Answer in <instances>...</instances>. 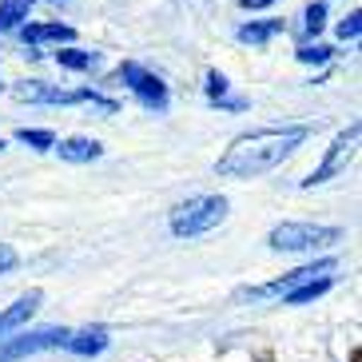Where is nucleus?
<instances>
[{
  "label": "nucleus",
  "mask_w": 362,
  "mask_h": 362,
  "mask_svg": "<svg viewBox=\"0 0 362 362\" xmlns=\"http://www.w3.org/2000/svg\"><path fill=\"white\" fill-rule=\"evenodd\" d=\"M307 136H310L307 124H295V128H263V132H251V136H239L219 156L215 171L227 175V180H255L263 171L279 168L295 148H303Z\"/></svg>",
  "instance_id": "f257e3e1"
},
{
  "label": "nucleus",
  "mask_w": 362,
  "mask_h": 362,
  "mask_svg": "<svg viewBox=\"0 0 362 362\" xmlns=\"http://www.w3.org/2000/svg\"><path fill=\"white\" fill-rule=\"evenodd\" d=\"M223 215H227L223 195H195V199L180 203L171 211V231L180 235V239H192V235H203V231H211V227H219Z\"/></svg>",
  "instance_id": "f03ea898"
},
{
  "label": "nucleus",
  "mask_w": 362,
  "mask_h": 362,
  "mask_svg": "<svg viewBox=\"0 0 362 362\" xmlns=\"http://www.w3.org/2000/svg\"><path fill=\"white\" fill-rule=\"evenodd\" d=\"M267 243L275 251H322V247L342 243L339 227H319V223H279L271 227Z\"/></svg>",
  "instance_id": "7ed1b4c3"
},
{
  "label": "nucleus",
  "mask_w": 362,
  "mask_h": 362,
  "mask_svg": "<svg viewBox=\"0 0 362 362\" xmlns=\"http://www.w3.org/2000/svg\"><path fill=\"white\" fill-rule=\"evenodd\" d=\"M358 136H362V124H351L346 132H339V139H334L330 151H327V160L310 171V180H303V187H319V183L334 180L339 171H346V163L358 156Z\"/></svg>",
  "instance_id": "20e7f679"
},
{
  "label": "nucleus",
  "mask_w": 362,
  "mask_h": 362,
  "mask_svg": "<svg viewBox=\"0 0 362 362\" xmlns=\"http://www.w3.org/2000/svg\"><path fill=\"white\" fill-rule=\"evenodd\" d=\"M68 330L64 327H44V330H28V334H16V339H4L0 334V362H21L28 354L52 351V346H64Z\"/></svg>",
  "instance_id": "39448f33"
},
{
  "label": "nucleus",
  "mask_w": 362,
  "mask_h": 362,
  "mask_svg": "<svg viewBox=\"0 0 362 362\" xmlns=\"http://www.w3.org/2000/svg\"><path fill=\"white\" fill-rule=\"evenodd\" d=\"M339 271V259H319V263H307L298 267V271H287L283 279H275V283H263V287H255L251 295L255 298H275V295H287L291 287H298V283H310V279H322V275H334Z\"/></svg>",
  "instance_id": "423d86ee"
},
{
  "label": "nucleus",
  "mask_w": 362,
  "mask_h": 362,
  "mask_svg": "<svg viewBox=\"0 0 362 362\" xmlns=\"http://www.w3.org/2000/svg\"><path fill=\"white\" fill-rule=\"evenodd\" d=\"M119 80H124V84H128L148 107H156V112L168 107V84H163L160 76L144 72L139 64H124V68H119Z\"/></svg>",
  "instance_id": "0eeeda50"
},
{
  "label": "nucleus",
  "mask_w": 362,
  "mask_h": 362,
  "mask_svg": "<svg viewBox=\"0 0 362 362\" xmlns=\"http://www.w3.org/2000/svg\"><path fill=\"white\" fill-rule=\"evenodd\" d=\"M12 96L21 104H80V100H92V92H60L40 80H21V84H12Z\"/></svg>",
  "instance_id": "6e6552de"
},
{
  "label": "nucleus",
  "mask_w": 362,
  "mask_h": 362,
  "mask_svg": "<svg viewBox=\"0 0 362 362\" xmlns=\"http://www.w3.org/2000/svg\"><path fill=\"white\" fill-rule=\"evenodd\" d=\"M40 303H44L40 291H28V295H21L8 310H4V315H0V334H12V330L21 327V322H28L36 310H40Z\"/></svg>",
  "instance_id": "1a4fd4ad"
},
{
  "label": "nucleus",
  "mask_w": 362,
  "mask_h": 362,
  "mask_svg": "<svg viewBox=\"0 0 362 362\" xmlns=\"http://www.w3.org/2000/svg\"><path fill=\"white\" fill-rule=\"evenodd\" d=\"M56 151H60V160L68 163H92L104 156V144L100 139H88V136H72V139H60V144H52Z\"/></svg>",
  "instance_id": "9d476101"
},
{
  "label": "nucleus",
  "mask_w": 362,
  "mask_h": 362,
  "mask_svg": "<svg viewBox=\"0 0 362 362\" xmlns=\"http://www.w3.org/2000/svg\"><path fill=\"white\" fill-rule=\"evenodd\" d=\"M72 354L80 358H92L107 346V327H84V330H68V342H64Z\"/></svg>",
  "instance_id": "9b49d317"
},
{
  "label": "nucleus",
  "mask_w": 362,
  "mask_h": 362,
  "mask_svg": "<svg viewBox=\"0 0 362 362\" xmlns=\"http://www.w3.org/2000/svg\"><path fill=\"white\" fill-rule=\"evenodd\" d=\"M24 44H44V40H56V44H72L76 33L68 24H24L21 28Z\"/></svg>",
  "instance_id": "f8f14e48"
},
{
  "label": "nucleus",
  "mask_w": 362,
  "mask_h": 362,
  "mask_svg": "<svg viewBox=\"0 0 362 362\" xmlns=\"http://www.w3.org/2000/svg\"><path fill=\"white\" fill-rule=\"evenodd\" d=\"M330 283H334V275H322V279H310V283H298V287H291L287 295H283V303L287 307H298V303H310V298H319L330 291Z\"/></svg>",
  "instance_id": "ddd939ff"
},
{
  "label": "nucleus",
  "mask_w": 362,
  "mask_h": 362,
  "mask_svg": "<svg viewBox=\"0 0 362 362\" xmlns=\"http://www.w3.org/2000/svg\"><path fill=\"white\" fill-rule=\"evenodd\" d=\"M56 64L72 68V72H88V68H96V52H84V48H60V52H56Z\"/></svg>",
  "instance_id": "4468645a"
},
{
  "label": "nucleus",
  "mask_w": 362,
  "mask_h": 362,
  "mask_svg": "<svg viewBox=\"0 0 362 362\" xmlns=\"http://www.w3.org/2000/svg\"><path fill=\"white\" fill-rule=\"evenodd\" d=\"M28 4H33V0H4V4H0V33L21 28V21L28 16Z\"/></svg>",
  "instance_id": "2eb2a0df"
},
{
  "label": "nucleus",
  "mask_w": 362,
  "mask_h": 362,
  "mask_svg": "<svg viewBox=\"0 0 362 362\" xmlns=\"http://www.w3.org/2000/svg\"><path fill=\"white\" fill-rule=\"evenodd\" d=\"M275 33H283V21H263V24H243L239 28V40L243 44H267Z\"/></svg>",
  "instance_id": "dca6fc26"
},
{
  "label": "nucleus",
  "mask_w": 362,
  "mask_h": 362,
  "mask_svg": "<svg viewBox=\"0 0 362 362\" xmlns=\"http://www.w3.org/2000/svg\"><path fill=\"white\" fill-rule=\"evenodd\" d=\"M16 139L28 144V148H36V151H48L56 144V132H48V128H21V132H16Z\"/></svg>",
  "instance_id": "f3484780"
},
{
  "label": "nucleus",
  "mask_w": 362,
  "mask_h": 362,
  "mask_svg": "<svg viewBox=\"0 0 362 362\" xmlns=\"http://www.w3.org/2000/svg\"><path fill=\"white\" fill-rule=\"evenodd\" d=\"M303 28H307V36H319L327 28V4H310L303 12Z\"/></svg>",
  "instance_id": "a211bd4d"
},
{
  "label": "nucleus",
  "mask_w": 362,
  "mask_h": 362,
  "mask_svg": "<svg viewBox=\"0 0 362 362\" xmlns=\"http://www.w3.org/2000/svg\"><path fill=\"white\" fill-rule=\"evenodd\" d=\"M295 60H298V64H327L330 48H327V44H303V48L295 52Z\"/></svg>",
  "instance_id": "6ab92c4d"
},
{
  "label": "nucleus",
  "mask_w": 362,
  "mask_h": 362,
  "mask_svg": "<svg viewBox=\"0 0 362 362\" xmlns=\"http://www.w3.org/2000/svg\"><path fill=\"white\" fill-rule=\"evenodd\" d=\"M362 36V12H351L339 21V40H358Z\"/></svg>",
  "instance_id": "aec40b11"
},
{
  "label": "nucleus",
  "mask_w": 362,
  "mask_h": 362,
  "mask_svg": "<svg viewBox=\"0 0 362 362\" xmlns=\"http://www.w3.org/2000/svg\"><path fill=\"white\" fill-rule=\"evenodd\" d=\"M207 96H211L215 104L227 96V76H223V72H215V68L207 72Z\"/></svg>",
  "instance_id": "412c9836"
},
{
  "label": "nucleus",
  "mask_w": 362,
  "mask_h": 362,
  "mask_svg": "<svg viewBox=\"0 0 362 362\" xmlns=\"http://www.w3.org/2000/svg\"><path fill=\"white\" fill-rule=\"evenodd\" d=\"M16 263H21V259H16V251H12L8 243H0V275H4V271H12Z\"/></svg>",
  "instance_id": "4be33fe9"
},
{
  "label": "nucleus",
  "mask_w": 362,
  "mask_h": 362,
  "mask_svg": "<svg viewBox=\"0 0 362 362\" xmlns=\"http://www.w3.org/2000/svg\"><path fill=\"white\" fill-rule=\"evenodd\" d=\"M239 4H243V8H251V12H255V8H271L275 0H239Z\"/></svg>",
  "instance_id": "5701e85b"
},
{
  "label": "nucleus",
  "mask_w": 362,
  "mask_h": 362,
  "mask_svg": "<svg viewBox=\"0 0 362 362\" xmlns=\"http://www.w3.org/2000/svg\"><path fill=\"white\" fill-rule=\"evenodd\" d=\"M0 148H4V139H0Z\"/></svg>",
  "instance_id": "b1692460"
}]
</instances>
